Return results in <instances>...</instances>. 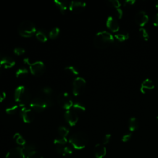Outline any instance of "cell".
Segmentation results:
<instances>
[{"label":"cell","instance_id":"6da1fadb","mask_svg":"<svg viewBox=\"0 0 158 158\" xmlns=\"http://www.w3.org/2000/svg\"><path fill=\"white\" fill-rule=\"evenodd\" d=\"M114 42V37L107 31H101L97 33L93 40L94 46L100 49L107 48Z\"/></svg>","mask_w":158,"mask_h":158},{"label":"cell","instance_id":"7a4b0ae2","mask_svg":"<svg viewBox=\"0 0 158 158\" xmlns=\"http://www.w3.org/2000/svg\"><path fill=\"white\" fill-rule=\"evenodd\" d=\"M14 99L20 106L25 107L31 102L30 92L25 86H19L15 90Z\"/></svg>","mask_w":158,"mask_h":158},{"label":"cell","instance_id":"3957f363","mask_svg":"<svg viewBox=\"0 0 158 158\" xmlns=\"http://www.w3.org/2000/svg\"><path fill=\"white\" fill-rule=\"evenodd\" d=\"M88 138L83 132H77L73 134L69 139V143L76 149H83L87 144Z\"/></svg>","mask_w":158,"mask_h":158},{"label":"cell","instance_id":"277c9868","mask_svg":"<svg viewBox=\"0 0 158 158\" xmlns=\"http://www.w3.org/2000/svg\"><path fill=\"white\" fill-rule=\"evenodd\" d=\"M17 31L20 36L25 38L31 37L36 33L35 24L29 20L22 22L18 26Z\"/></svg>","mask_w":158,"mask_h":158},{"label":"cell","instance_id":"5b68a950","mask_svg":"<svg viewBox=\"0 0 158 158\" xmlns=\"http://www.w3.org/2000/svg\"><path fill=\"white\" fill-rule=\"evenodd\" d=\"M24 62L29 65L30 72L35 76H41L46 70V67L42 61H35L33 62H30L28 58L24 59Z\"/></svg>","mask_w":158,"mask_h":158},{"label":"cell","instance_id":"8992f818","mask_svg":"<svg viewBox=\"0 0 158 158\" xmlns=\"http://www.w3.org/2000/svg\"><path fill=\"white\" fill-rule=\"evenodd\" d=\"M86 80L80 77L75 78L72 83V92L75 96H79L81 94L86 87Z\"/></svg>","mask_w":158,"mask_h":158},{"label":"cell","instance_id":"52a82bcc","mask_svg":"<svg viewBox=\"0 0 158 158\" xmlns=\"http://www.w3.org/2000/svg\"><path fill=\"white\" fill-rule=\"evenodd\" d=\"M57 102L60 107L65 110H69L73 104L71 97L67 93H60L57 96Z\"/></svg>","mask_w":158,"mask_h":158},{"label":"cell","instance_id":"ba28073f","mask_svg":"<svg viewBox=\"0 0 158 158\" xmlns=\"http://www.w3.org/2000/svg\"><path fill=\"white\" fill-rule=\"evenodd\" d=\"M30 107L33 110L38 112H41L48 107L42 96L36 97L32 99L30 103Z\"/></svg>","mask_w":158,"mask_h":158},{"label":"cell","instance_id":"9c48e42d","mask_svg":"<svg viewBox=\"0 0 158 158\" xmlns=\"http://www.w3.org/2000/svg\"><path fill=\"white\" fill-rule=\"evenodd\" d=\"M20 116L25 123H30L32 122L35 118L33 110L30 107L27 106L22 107L20 109Z\"/></svg>","mask_w":158,"mask_h":158},{"label":"cell","instance_id":"30bf717a","mask_svg":"<svg viewBox=\"0 0 158 158\" xmlns=\"http://www.w3.org/2000/svg\"><path fill=\"white\" fill-rule=\"evenodd\" d=\"M64 116L65 120L70 126L75 125L78 121V115L77 112H75L73 110L69 109L66 110Z\"/></svg>","mask_w":158,"mask_h":158},{"label":"cell","instance_id":"8fae6325","mask_svg":"<svg viewBox=\"0 0 158 158\" xmlns=\"http://www.w3.org/2000/svg\"><path fill=\"white\" fill-rule=\"evenodd\" d=\"M135 22L139 27H143L149 20V17L147 14L143 11L141 10L138 12L135 15Z\"/></svg>","mask_w":158,"mask_h":158},{"label":"cell","instance_id":"7c38bea8","mask_svg":"<svg viewBox=\"0 0 158 158\" xmlns=\"http://www.w3.org/2000/svg\"><path fill=\"white\" fill-rule=\"evenodd\" d=\"M86 3L79 1H72L69 3V10L74 13H80L86 7Z\"/></svg>","mask_w":158,"mask_h":158},{"label":"cell","instance_id":"4fadbf2b","mask_svg":"<svg viewBox=\"0 0 158 158\" xmlns=\"http://www.w3.org/2000/svg\"><path fill=\"white\" fill-rule=\"evenodd\" d=\"M5 158H26L22 148L15 147L11 149L6 155Z\"/></svg>","mask_w":158,"mask_h":158},{"label":"cell","instance_id":"5bb4252c","mask_svg":"<svg viewBox=\"0 0 158 158\" xmlns=\"http://www.w3.org/2000/svg\"><path fill=\"white\" fill-rule=\"evenodd\" d=\"M106 26L107 28L112 32H117L120 29L118 22L114 17L109 16L106 20Z\"/></svg>","mask_w":158,"mask_h":158},{"label":"cell","instance_id":"9a60e30c","mask_svg":"<svg viewBox=\"0 0 158 158\" xmlns=\"http://www.w3.org/2000/svg\"><path fill=\"white\" fill-rule=\"evenodd\" d=\"M154 84L153 81L149 79L146 78L143 81L140 86V91L143 94H145L148 91L152 90L154 88Z\"/></svg>","mask_w":158,"mask_h":158},{"label":"cell","instance_id":"2e32d148","mask_svg":"<svg viewBox=\"0 0 158 158\" xmlns=\"http://www.w3.org/2000/svg\"><path fill=\"white\" fill-rule=\"evenodd\" d=\"M15 64V60L10 56L3 55L1 60H0V65L3 67L5 69H9L14 67Z\"/></svg>","mask_w":158,"mask_h":158},{"label":"cell","instance_id":"e0dca14e","mask_svg":"<svg viewBox=\"0 0 158 158\" xmlns=\"http://www.w3.org/2000/svg\"><path fill=\"white\" fill-rule=\"evenodd\" d=\"M106 148L102 144H97L94 148V154L96 158H103L106 154Z\"/></svg>","mask_w":158,"mask_h":158},{"label":"cell","instance_id":"ac0fdd59","mask_svg":"<svg viewBox=\"0 0 158 158\" xmlns=\"http://www.w3.org/2000/svg\"><path fill=\"white\" fill-rule=\"evenodd\" d=\"M56 6L58 8L60 12L62 14H65L67 9L69 7V3L66 1L55 0L54 1Z\"/></svg>","mask_w":158,"mask_h":158},{"label":"cell","instance_id":"d6986e66","mask_svg":"<svg viewBox=\"0 0 158 158\" xmlns=\"http://www.w3.org/2000/svg\"><path fill=\"white\" fill-rule=\"evenodd\" d=\"M139 128V122L135 117H131L128 121V129L131 132L135 131Z\"/></svg>","mask_w":158,"mask_h":158},{"label":"cell","instance_id":"ffe728a7","mask_svg":"<svg viewBox=\"0 0 158 158\" xmlns=\"http://www.w3.org/2000/svg\"><path fill=\"white\" fill-rule=\"evenodd\" d=\"M56 149L59 154H60L64 156H70V154H72V149H71V148L67 146L57 147Z\"/></svg>","mask_w":158,"mask_h":158},{"label":"cell","instance_id":"44dd1931","mask_svg":"<svg viewBox=\"0 0 158 158\" xmlns=\"http://www.w3.org/2000/svg\"><path fill=\"white\" fill-rule=\"evenodd\" d=\"M114 40H117L118 42L122 43L129 38V34L127 32H122L120 33H117L114 35Z\"/></svg>","mask_w":158,"mask_h":158},{"label":"cell","instance_id":"7402d4cb","mask_svg":"<svg viewBox=\"0 0 158 158\" xmlns=\"http://www.w3.org/2000/svg\"><path fill=\"white\" fill-rule=\"evenodd\" d=\"M14 139L15 140V141L16 142V143L20 146H25L26 144V141L25 139L23 138V137L19 133H15L13 137Z\"/></svg>","mask_w":158,"mask_h":158},{"label":"cell","instance_id":"603a6c76","mask_svg":"<svg viewBox=\"0 0 158 158\" xmlns=\"http://www.w3.org/2000/svg\"><path fill=\"white\" fill-rule=\"evenodd\" d=\"M67 142V138L62 137V136H59L54 140V144L56 146V147L65 146Z\"/></svg>","mask_w":158,"mask_h":158},{"label":"cell","instance_id":"cb8c5ba5","mask_svg":"<svg viewBox=\"0 0 158 158\" xmlns=\"http://www.w3.org/2000/svg\"><path fill=\"white\" fill-rule=\"evenodd\" d=\"M35 35H36V37L38 39V40L41 41V42L44 43V42L47 41V40H48L47 36H46V33H44V31H43V30H38L36 33Z\"/></svg>","mask_w":158,"mask_h":158},{"label":"cell","instance_id":"d4e9b609","mask_svg":"<svg viewBox=\"0 0 158 158\" xmlns=\"http://www.w3.org/2000/svg\"><path fill=\"white\" fill-rule=\"evenodd\" d=\"M28 73V70L26 67H20L15 72V76L17 78H22L25 77Z\"/></svg>","mask_w":158,"mask_h":158},{"label":"cell","instance_id":"484cf974","mask_svg":"<svg viewBox=\"0 0 158 158\" xmlns=\"http://www.w3.org/2000/svg\"><path fill=\"white\" fill-rule=\"evenodd\" d=\"M19 109V105L18 104H14L12 105L6 109V112L9 115H14L16 114Z\"/></svg>","mask_w":158,"mask_h":158},{"label":"cell","instance_id":"4316f807","mask_svg":"<svg viewBox=\"0 0 158 158\" xmlns=\"http://www.w3.org/2000/svg\"><path fill=\"white\" fill-rule=\"evenodd\" d=\"M64 70L67 73L73 75H77L79 73L78 69L75 67L72 66V65H69V66L65 67Z\"/></svg>","mask_w":158,"mask_h":158},{"label":"cell","instance_id":"83f0119b","mask_svg":"<svg viewBox=\"0 0 158 158\" xmlns=\"http://www.w3.org/2000/svg\"><path fill=\"white\" fill-rule=\"evenodd\" d=\"M106 4L108 6L115 8V9H118L120 8L121 4L120 2L118 0H108L106 1Z\"/></svg>","mask_w":158,"mask_h":158},{"label":"cell","instance_id":"f1b7e54d","mask_svg":"<svg viewBox=\"0 0 158 158\" xmlns=\"http://www.w3.org/2000/svg\"><path fill=\"white\" fill-rule=\"evenodd\" d=\"M72 107L73 108V110H75V112H82L85 111V110H86L85 106L78 102L73 103Z\"/></svg>","mask_w":158,"mask_h":158},{"label":"cell","instance_id":"f546056e","mask_svg":"<svg viewBox=\"0 0 158 158\" xmlns=\"http://www.w3.org/2000/svg\"><path fill=\"white\" fill-rule=\"evenodd\" d=\"M139 33L140 35V36L143 40H144L145 41H148L149 36L148 32L145 28H144L143 27H141L139 30Z\"/></svg>","mask_w":158,"mask_h":158},{"label":"cell","instance_id":"4dcf8cb0","mask_svg":"<svg viewBox=\"0 0 158 158\" xmlns=\"http://www.w3.org/2000/svg\"><path fill=\"white\" fill-rule=\"evenodd\" d=\"M58 133H59L60 136L66 138V136L69 133V130L67 128H66L64 126H60L58 128Z\"/></svg>","mask_w":158,"mask_h":158},{"label":"cell","instance_id":"1f68e13d","mask_svg":"<svg viewBox=\"0 0 158 158\" xmlns=\"http://www.w3.org/2000/svg\"><path fill=\"white\" fill-rule=\"evenodd\" d=\"M22 149H23V151L24 154H25V156H27L30 152L35 151L36 149V148L33 144H27V145L23 146L22 147Z\"/></svg>","mask_w":158,"mask_h":158},{"label":"cell","instance_id":"d6a6232c","mask_svg":"<svg viewBox=\"0 0 158 158\" xmlns=\"http://www.w3.org/2000/svg\"><path fill=\"white\" fill-rule=\"evenodd\" d=\"M60 33V30L58 27H54L53 28L49 33V36L51 39H55L56 38Z\"/></svg>","mask_w":158,"mask_h":158},{"label":"cell","instance_id":"836d02e7","mask_svg":"<svg viewBox=\"0 0 158 158\" xmlns=\"http://www.w3.org/2000/svg\"><path fill=\"white\" fill-rule=\"evenodd\" d=\"M26 158H43L42 155L37 151L35 150L26 156Z\"/></svg>","mask_w":158,"mask_h":158},{"label":"cell","instance_id":"e575fe53","mask_svg":"<svg viewBox=\"0 0 158 158\" xmlns=\"http://www.w3.org/2000/svg\"><path fill=\"white\" fill-rule=\"evenodd\" d=\"M41 92L43 95L46 96H52V89L49 86H45L41 89Z\"/></svg>","mask_w":158,"mask_h":158},{"label":"cell","instance_id":"d590c367","mask_svg":"<svg viewBox=\"0 0 158 158\" xmlns=\"http://www.w3.org/2000/svg\"><path fill=\"white\" fill-rule=\"evenodd\" d=\"M25 52V49L21 47H16L14 49V52L17 56H21Z\"/></svg>","mask_w":158,"mask_h":158},{"label":"cell","instance_id":"8d00e7d4","mask_svg":"<svg viewBox=\"0 0 158 158\" xmlns=\"http://www.w3.org/2000/svg\"><path fill=\"white\" fill-rule=\"evenodd\" d=\"M131 136H132V134L131 132L130 133H127L125 134H124L122 137V141L124 142V143H126V142H128L130 140V139L131 138Z\"/></svg>","mask_w":158,"mask_h":158},{"label":"cell","instance_id":"74e56055","mask_svg":"<svg viewBox=\"0 0 158 158\" xmlns=\"http://www.w3.org/2000/svg\"><path fill=\"white\" fill-rule=\"evenodd\" d=\"M111 135L109 134V133H107V134H106L104 135V136L102 138V144L103 145H106V144H107L110 141V139H111Z\"/></svg>","mask_w":158,"mask_h":158},{"label":"cell","instance_id":"f35d334b","mask_svg":"<svg viewBox=\"0 0 158 158\" xmlns=\"http://www.w3.org/2000/svg\"><path fill=\"white\" fill-rule=\"evenodd\" d=\"M136 2L135 0H126L123 2V5L125 7H129L135 5Z\"/></svg>","mask_w":158,"mask_h":158},{"label":"cell","instance_id":"ab89813d","mask_svg":"<svg viewBox=\"0 0 158 158\" xmlns=\"http://www.w3.org/2000/svg\"><path fill=\"white\" fill-rule=\"evenodd\" d=\"M115 14H116V15H117V17L118 19H121L122 18V17H123V11L120 8L117 9L115 10Z\"/></svg>","mask_w":158,"mask_h":158},{"label":"cell","instance_id":"60d3db41","mask_svg":"<svg viewBox=\"0 0 158 158\" xmlns=\"http://www.w3.org/2000/svg\"><path fill=\"white\" fill-rule=\"evenodd\" d=\"M6 97V94L4 91H1L0 92V102H2Z\"/></svg>","mask_w":158,"mask_h":158},{"label":"cell","instance_id":"b9f144b4","mask_svg":"<svg viewBox=\"0 0 158 158\" xmlns=\"http://www.w3.org/2000/svg\"><path fill=\"white\" fill-rule=\"evenodd\" d=\"M153 25L155 27H158V13L155 15L153 21Z\"/></svg>","mask_w":158,"mask_h":158},{"label":"cell","instance_id":"7bdbcfd3","mask_svg":"<svg viewBox=\"0 0 158 158\" xmlns=\"http://www.w3.org/2000/svg\"><path fill=\"white\" fill-rule=\"evenodd\" d=\"M156 88H157V89H158V78L156 80Z\"/></svg>","mask_w":158,"mask_h":158},{"label":"cell","instance_id":"ee69618b","mask_svg":"<svg viewBox=\"0 0 158 158\" xmlns=\"http://www.w3.org/2000/svg\"><path fill=\"white\" fill-rule=\"evenodd\" d=\"M155 7L156 9L158 10V1L156 2V4H155Z\"/></svg>","mask_w":158,"mask_h":158},{"label":"cell","instance_id":"f6af8a7d","mask_svg":"<svg viewBox=\"0 0 158 158\" xmlns=\"http://www.w3.org/2000/svg\"><path fill=\"white\" fill-rule=\"evenodd\" d=\"M2 67L0 65V76L1 75V73H2Z\"/></svg>","mask_w":158,"mask_h":158},{"label":"cell","instance_id":"bcb514c9","mask_svg":"<svg viewBox=\"0 0 158 158\" xmlns=\"http://www.w3.org/2000/svg\"><path fill=\"white\" fill-rule=\"evenodd\" d=\"M3 54H2L1 52H0V60H1V58H2V57L3 56Z\"/></svg>","mask_w":158,"mask_h":158},{"label":"cell","instance_id":"7dc6e473","mask_svg":"<svg viewBox=\"0 0 158 158\" xmlns=\"http://www.w3.org/2000/svg\"><path fill=\"white\" fill-rule=\"evenodd\" d=\"M157 118V122H158V116L157 117V118Z\"/></svg>","mask_w":158,"mask_h":158}]
</instances>
